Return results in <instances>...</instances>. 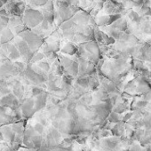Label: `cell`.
<instances>
[{"label":"cell","instance_id":"cell-3","mask_svg":"<svg viewBox=\"0 0 151 151\" xmlns=\"http://www.w3.org/2000/svg\"><path fill=\"white\" fill-rule=\"evenodd\" d=\"M62 52H65V53H68V54H74L76 52H77V49H76V47L71 45V44H67L64 48L62 49Z\"/></svg>","mask_w":151,"mask_h":151},{"label":"cell","instance_id":"cell-2","mask_svg":"<svg viewBox=\"0 0 151 151\" xmlns=\"http://www.w3.org/2000/svg\"><path fill=\"white\" fill-rule=\"evenodd\" d=\"M13 32L10 29H5L2 32V35H1V42L2 43H6L8 42L9 40H11L13 38Z\"/></svg>","mask_w":151,"mask_h":151},{"label":"cell","instance_id":"cell-1","mask_svg":"<svg viewBox=\"0 0 151 151\" xmlns=\"http://www.w3.org/2000/svg\"><path fill=\"white\" fill-rule=\"evenodd\" d=\"M43 14L39 11L29 8L25 11L23 22L29 27H36L37 25H40V23L43 22Z\"/></svg>","mask_w":151,"mask_h":151}]
</instances>
